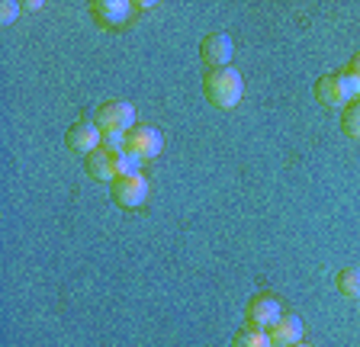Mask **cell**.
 I'll use <instances>...</instances> for the list:
<instances>
[{
	"label": "cell",
	"instance_id": "6da1fadb",
	"mask_svg": "<svg viewBox=\"0 0 360 347\" xmlns=\"http://www.w3.org/2000/svg\"><path fill=\"white\" fill-rule=\"evenodd\" d=\"M139 164L142 161L139 158H132L126 148H110V145H100V148H94L84 158V171L94 177V181H116L120 174H132V171H139Z\"/></svg>",
	"mask_w": 360,
	"mask_h": 347
},
{
	"label": "cell",
	"instance_id": "7a4b0ae2",
	"mask_svg": "<svg viewBox=\"0 0 360 347\" xmlns=\"http://www.w3.org/2000/svg\"><path fill=\"white\" fill-rule=\"evenodd\" d=\"M202 93L219 110H235L241 103V93H245V81L235 68H212L202 77Z\"/></svg>",
	"mask_w": 360,
	"mask_h": 347
},
{
	"label": "cell",
	"instance_id": "3957f363",
	"mask_svg": "<svg viewBox=\"0 0 360 347\" xmlns=\"http://www.w3.org/2000/svg\"><path fill=\"white\" fill-rule=\"evenodd\" d=\"M360 91H357V81L347 74V68L341 71H328L315 81V100L328 110H345L351 100H357Z\"/></svg>",
	"mask_w": 360,
	"mask_h": 347
},
{
	"label": "cell",
	"instance_id": "277c9868",
	"mask_svg": "<svg viewBox=\"0 0 360 347\" xmlns=\"http://www.w3.org/2000/svg\"><path fill=\"white\" fill-rule=\"evenodd\" d=\"M94 122L100 126L103 136H110V132H122V136H126L129 129L135 126V106L129 103V100H122V97H110V100H103V103L97 106Z\"/></svg>",
	"mask_w": 360,
	"mask_h": 347
},
{
	"label": "cell",
	"instance_id": "5b68a950",
	"mask_svg": "<svg viewBox=\"0 0 360 347\" xmlns=\"http://www.w3.org/2000/svg\"><path fill=\"white\" fill-rule=\"evenodd\" d=\"M161 148H165V138H161V132H158L155 126H148V122H135L126 132V151L132 158L151 161L161 155Z\"/></svg>",
	"mask_w": 360,
	"mask_h": 347
},
{
	"label": "cell",
	"instance_id": "8992f818",
	"mask_svg": "<svg viewBox=\"0 0 360 347\" xmlns=\"http://www.w3.org/2000/svg\"><path fill=\"white\" fill-rule=\"evenodd\" d=\"M110 187H112V199H116L122 209H139V206H145V199H148V181H145L142 171L120 174Z\"/></svg>",
	"mask_w": 360,
	"mask_h": 347
},
{
	"label": "cell",
	"instance_id": "52a82bcc",
	"mask_svg": "<svg viewBox=\"0 0 360 347\" xmlns=\"http://www.w3.org/2000/svg\"><path fill=\"white\" fill-rule=\"evenodd\" d=\"M65 145H68V151L87 158L90 151L103 145V132H100V126L94 119H75L65 132Z\"/></svg>",
	"mask_w": 360,
	"mask_h": 347
},
{
	"label": "cell",
	"instance_id": "ba28073f",
	"mask_svg": "<svg viewBox=\"0 0 360 347\" xmlns=\"http://www.w3.org/2000/svg\"><path fill=\"white\" fill-rule=\"evenodd\" d=\"M283 309H280V299L274 293H257L248 299V309H245V318L251 328H264L267 332L270 325H277Z\"/></svg>",
	"mask_w": 360,
	"mask_h": 347
},
{
	"label": "cell",
	"instance_id": "9c48e42d",
	"mask_svg": "<svg viewBox=\"0 0 360 347\" xmlns=\"http://www.w3.org/2000/svg\"><path fill=\"white\" fill-rule=\"evenodd\" d=\"M232 55H235V46L225 32H206V36L200 39V58H202V65H206V71L229 68Z\"/></svg>",
	"mask_w": 360,
	"mask_h": 347
},
{
	"label": "cell",
	"instance_id": "30bf717a",
	"mask_svg": "<svg viewBox=\"0 0 360 347\" xmlns=\"http://www.w3.org/2000/svg\"><path fill=\"white\" fill-rule=\"evenodd\" d=\"M132 13H135V7L129 0H94V4H90V16H94L97 26H103V30L126 26Z\"/></svg>",
	"mask_w": 360,
	"mask_h": 347
},
{
	"label": "cell",
	"instance_id": "8fae6325",
	"mask_svg": "<svg viewBox=\"0 0 360 347\" xmlns=\"http://www.w3.org/2000/svg\"><path fill=\"white\" fill-rule=\"evenodd\" d=\"M270 347H292L302 341V318L300 315H280L277 325L267 328Z\"/></svg>",
	"mask_w": 360,
	"mask_h": 347
},
{
	"label": "cell",
	"instance_id": "7c38bea8",
	"mask_svg": "<svg viewBox=\"0 0 360 347\" xmlns=\"http://www.w3.org/2000/svg\"><path fill=\"white\" fill-rule=\"evenodd\" d=\"M232 347H270V338H267L264 328H251V325H245V328L235 332Z\"/></svg>",
	"mask_w": 360,
	"mask_h": 347
},
{
	"label": "cell",
	"instance_id": "4fadbf2b",
	"mask_svg": "<svg viewBox=\"0 0 360 347\" xmlns=\"http://www.w3.org/2000/svg\"><path fill=\"white\" fill-rule=\"evenodd\" d=\"M338 293L347 296V299H360V267H345L338 273Z\"/></svg>",
	"mask_w": 360,
	"mask_h": 347
},
{
	"label": "cell",
	"instance_id": "5bb4252c",
	"mask_svg": "<svg viewBox=\"0 0 360 347\" xmlns=\"http://www.w3.org/2000/svg\"><path fill=\"white\" fill-rule=\"evenodd\" d=\"M341 132L347 138H357L360 142V97L351 100V103L341 110Z\"/></svg>",
	"mask_w": 360,
	"mask_h": 347
},
{
	"label": "cell",
	"instance_id": "9a60e30c",
	"mask_svg": "<svg viewBox=\"0 0 360 347\" xmlns=\"http://www.w3.org/2000/svg\"><path fill=\"white\" fill-rule=\"evenodd\" d=\"M16 13H20V4H13V0H4V4H0V23L4 26L13 23Z\"/></svg>",
	"mask_w": 360,
	"mask_h": 347
},
{
	"label": "cell",
	"instance_id": "2e32d148",
	"mask_svg": "<svg viewBox=\"0 0 360 347\" xmlns=\"http://www.w3.org/2000/svg\"><path fill=\"white\" fill-rule=\"evenodd\" d=\"M347 74H351L354 81H357V91H360V52L354 55L351 61H347Z\"/></svg>",
	"mask_w": 360,
	"mask_h": 347
},
{
	"label": "cell",
	"instance_id": "e0dca14e",
	"mask_svg": "<svg viewBox=\"0 0 360 347\" xmlns=\"http://www.w3.org/2000/svg\"><path fill=\"white\" fill-rule=\"evenodd\" d=\"M292 347H309V344H302V341H300V344H292Z\"/></svg>",
	"mask_w": 360,
	"mask_h": 347
}]
</instances>
